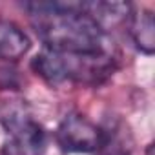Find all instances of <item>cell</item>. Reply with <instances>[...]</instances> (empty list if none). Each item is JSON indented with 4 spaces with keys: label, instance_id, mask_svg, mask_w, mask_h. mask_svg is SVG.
I'll use <instances>...</instances> for the list:
<instances>
[{
    "label": "cell",
    "instance_id": "obj_1",
    "mask_svg": "<svg viewBox=\"0 0 155 155\" xmlns=\"http://www.w3.org/2000/svg\"><path fill=\"white\" fill-rule=\"evenodd\" d=\"M22 8L46 49L66 55L104 51L106 33L84 11V2H26Z\"/></svg>",
    "mask_w": 155,
    "mask_h": 155
},
{
    "label": "cell",
    "instance_id": "obj_2",
    "mask_svg": "<svg viewBox=\"0 0 155 155\" xmlns=\"http://www.w3.org/2000/svg\"><path fill=\"white\" fill-rule=\"evenodd\" d=\"M0 122L9 135L2 144V155H44L46 131L31 117L26 104H4L0 108Z\"/></svg>",
    "mask_w": 155,
    "mask_h": 155
},
{
    "label": "cell",
    "instance_id": "obj_3",
    "mask_svg": "<svg viewBox=\"0 0 155 155\" xmlns=\"http://www.w3.org/2000/svg\"><path fill=\"white\" fill-rule=\"evenodd\" d=\"M57 144L68 153H97L106 142V131L81 113H68L57 128Z\"/></svg>",
    "mask_w": 155,
    "mask_h": 155
},
{
    "label": "cell",
    "instance_id": "obj_4",
    "mask_svg": "<svg viewBox=\"0 0 155 155\" xmlns=\"http://www.w3.org/2000/svg\"><path fill=\"white\" fill-rule=\"evenodd\" d=\"M84 11L106 33L113 28L128 24L133 6L130 2H84Z\"/></svg>",
    "mask_w": 155,
    "mask_h": 155
},
{
    "label": "cell",
    "instance_id": "obj_5",
    "mask_svg": "<svg viewBox=\"0 0 155 155\" xmlns=\"http://www.w3.org/2000/svg\"><path fill=\"white\" fill-rule=\"evenodd\" d=\"M126 28L137 51L148 57L155 53V20L150 9H133Z\"/></svg>",
    "mask_w": 155,
    "mask_h": 155
},
{
    "label": "cell",
    "instance_id": "obj_6",
    "mask_svg": "<svg viewBox=\"0 0 155 155\" xmlns=\"http://www.w3.org/2000/svg\"><path fill=\"white\" fill-rule=\"evenodd\" d=\"M31 48L26 31L11 20H0V60L17 62Z\"/></svg>",
    "mask_w": 155,
    "mask_h": 155
},
{
    "label": "cell",
    "instance_id": "obj_7",
    "mask_svg": "<svg viewBox=\"0 0 155 155\" xmlns=\"http://www.w3.org/2000/svg\"><path fill=\"white\" fill-rule=\"evenodd\" d=\"M31 69L51 86H57V84H62V82L68 81L64 55L57 53V51H51V49H46V48L38 55L33 57Z\"/></svg>",
    "mask_w": 155,
    "mask_h": 155
},
{
    "label": "cell",
    "instance_id": "obj_8",
    "mask_svg": "<svg viewBox=\"0 0 155 155\" xmlns=\"http://www.w3.org/2000/svg\"><path fill=\"white\" fill-rule=\"evenodd\" d=\"M153 150H155V146H153V144H148V148H146V155H153Z\"/></svg>",
    "mask_w": 155,
    "mask_h": 155
},
{
    "label": "cell",
    "instance_id": "obj_9",
    "mask_svg": "<svg viewBox=\"0 0 155 155\" xmlns=\"http://www.w3.org/2000/svg\"><path fill=\"white\" fill-rule=\"evenodd\" d=\"M111 155H128L126 151H117V153H111Z\"/></svg>",
    "mask_w": 155,
    "mask_h": 155
}]
</instances>
